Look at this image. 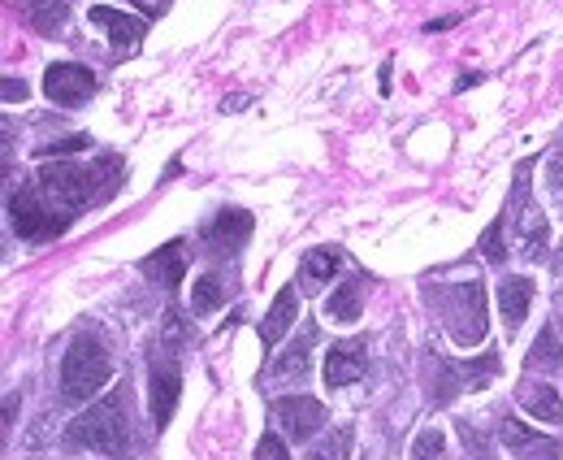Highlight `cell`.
I'll return each mask as SVG.
<instances>
[{
	"label": "cell",
	"mask_w": 563,
	"mask_h": 460,
	"mask_svg": "<svg viewBox=\"0 0 563 460\" xmlns=\"http://www.w3.org/2000/svg\"><path fill=\"white\" fill-rule=\"evenodd\" d=\"M122 174H126V161H122V157H100V161H91V165H83V161H61V157H57V161H43V165H39L35 187H39V196H43L57 213L74 217L78 209L109 200V196L122 187Z\"/></svg>",
	"instance_id": "obj_1"
},
{
	"label": "cell",
	"mask_w": 563,
	"mask_h": 460,
	"mask_svg": "<svg viewBox=\"0 0 563 460\" xmlns=\"http://www.w3.org/2000/svg\"><path fill=\"white\" fill-rule=\"evenodd\" d=\"M65 448L78 452H100L109 460L130 457V422H126V387L109 391L100 405H91L87 413H78L65 426Z\"/></svg>",
	"instance_id": "obj_2"
},
{
	"label": "cell",
	"mask_w": 563,
	"mask_h": 460,
	"mask_svg": "<svg viewBox=\"0 0 563 460\" xmlns=\"http://www.w3.org/2000/svg\"><path fill=\"white\" fill-rule=\"evenodd\" d=\"M109 378H113V361H109L104 344H100L96 335H78V339L65 348V357H61V396H65L70 405H83V400H91Z\"/></svg>",
	"instance_id": "obj_3"
},
{
	"label": "cell",
	"mask_w": 563,
	"mask_h": 460,
	"mask_svg": "<svg viewBox=\"0 0 563 460\" xmlns=\"http://www.w3.org/2000/svg\"><path fill=\"white\" fill-rule=\"evenodd\" d=\"M442 322H447V335L464 348L486 339V291L477 278L442 291Z\"/></svg>",
	"instance_id": "obj_4"
},
{
	"label": "cell",
	"mask_w": 563,
	"mask_h": 460,
	"mask_svg": "<svg viewBox=\"0 0 563 460\" xmlns=\"http://www.w3.org/2000/svg\"><path fill=\"white\" fill-rule=\"evenodd\" d=\"M9 217H13V231L22 239H57L70 226V217L57 213L39 196V187H9Z\"/></svg>",
	"instance_id": "obj_5"
},
{
	"label": "cell",
	"mask_w": 563,
	"mask_h": 460,
	"mask_svg": "<svg viewBox=\"0 0 563 460\" xmlns=\"http://www.w3.org/2000/svg\"><path fill=\"white\" fill-rule=\"evenodd\" d=\"M516 222H512V244H516V252L525 257V261H542V252H547V244H551V222H547V213H542V204H534L529 200V161L521 165V174H516Z\"/></svg>",
	"instance_id": "obj_6"
},
{
	"label": "cell",
	"mask_w": 563,
	"mask_h": 460,
	"mask_svg": "<svg viewBox=\"0 0 563 460\" xmlns=\"http://www.w3.org/2000/svg\"><path fill=\"white\" fill-rule=\"evenodd\" d=\"M43 91H48L52 104L78 109V104H87V100L96 96V74H91L87 65H78V61H61V65H48Z\"/></svg>",
	"instance_id": "obj_7"
},
{
	"label": "cell",
	"mask_w": 563,
	"mask_h": 460,
	"mask_svg": "<svg viewBox=\"0 0 563 460\" xmlns=\"http://www.w3.org/2000/svg\"><path fill=\"white\" fill-rule=\"evenodd\" d=\"M499 444L516 460H560L563 457L560 439H551V435H542V431H529V426L516 422V418H503V422H499Z\"/></svg>",
	"instance_id": "obj_8"
},
{
	"label": "cell",
	"mask_w": 563,
	"mask_h": 460,
	"mask_svg": "<svg viewBox=\"0 0 563 460\" xmlns=\"http://www.w3.org/2000/svg\"><path fill=\"white\" fill-rule=\"evenodd\" d=\"M274 418L282 422V431L290 435V439H312L321 426H325V405L321 400H312V396H282L278 405H274Z\"/></svg>",
	"instance_id": "obj_9"
},
{
	"label": "cell",
	"mask_w": 563,
	"mask_h": 460,
	"mask_svg": "<svg viewBox=\"0 0 563 460\" xmlns=\"http://www.w3.org/2000/svg\"><path fill=\"white\" fill-rule=\"evenodd\" d=\"M178 396H183L178 361H174V357H157V361H152V422H157V431L170 426V418H174V409H178Z\"/></svg>",
	"instance_id": "obj_10"
},
{
	"label": "cell",
	"mask_w": 563,
	"mask_h": 460,
	"mask_svg": "<svg viewBox=\"0 0 563 460\" xmlns=\"http://www.w3.org/2000/svg\"><path fill=\"white\" fill-rule=\"evenodd\" d=\"M252 226H257V222H252L248 209H222V213L204 226V244H209L213 252H235V248L248 244Z\"/></svg>",
	"instance_id": "obj_11"
},
{
	"label": "cell",
	"mask_w": 563,
	"mask_h": 460,
	"mask_svg": "<svg viewBox=\"0 0 563 460\" xmlns=\"http://www.w3.org/2000/svg\"><path fill=\"white\" fill-rule=\"evenodd\" d=\"M364 339H338L329 352H325V383L329 387H351L360 374H364Z\"/></svg>",
	"instance_id": "obj_12"
},
{
	"label": "cell",
	"mask_w": 563,
	"mask_h": 460,
	"mask_svg": "<svg viewBox=\"0 0 563 460\" xmlns=\"http://www.w3.org/2000/svg\"><path fill=\"white\" fill-rule=\"evenodd\" d=\"M91 22L109 35V43H113L117 52H130V48H139V39H143V22H139L135 13H126V9L96 4V9H91Z\"/></svg>",
	"instance_id": "obj_13"
},
{
	"label": "cell",
	"mask_w": 563,
	"mask_h": 460,
	"mask_svg": "<svg viewBox=\"0 0 563 460\" xmlns=\"http://www.w3.org/2000/svg\"><path fill=\"white\" fill-rule=\"evenodd\" d=\"M295 318H299V291H295V287H282L274 309H270L265 322H261V344H265V352H274L282 339H286V331L295 326Z\"/></svg>",
	"instance_id": "obj_14"
},
{
	"label": "cell",
	"mask_w": 563,
	"mask_h": 460,
	"mask_svg": "<svg viewBox=\"0 0 563 460\" xmlns=\"http://www.w3.org/2000/svg\"><path fill=\"white\" fill-rule=\"evenodd\" d=\"M17 9L39 35H61L70 22V0H17Z\"/></svg>",
	"instance_id": "obj_15"
},
{
	"label": "cell",
	"mask_w": 563,
	"mask_h": 460,
	"mask_svg": "<svg viewBox=\"0 0 563 460\" xmlns=\"http://www.w3.org/2000/svg\"><path fill=\"white\" fill-rule=\"evenodd\" d=\"M529 300H534V278H503L499 283V313H503L508 331H516L525 322Z\"/></svg>",
	"instance_id": "obj_16"
},
{
	"label": "cell",
	"mask_w": 563,
	"mask_h": 460,
	"mask_svg": "<svg viewBox=\"0 0 563 460\" xmlns=\"http://www.w3.org/2000/svg\"><path fill=\"white\" fill-rule=\"evenodd\" d=\"M521 405H525V413H529L534 422L563 426V400H560V391H555L551 383H534V387H525Z\"/></svg>",
	"instance_id": "obj_17"
},
{
	"label": "cell",
	"mask_w": 563,
	"mask_h": 460,
	"mask_svg": "<svg viewBox=\"0 0 563 460\" xmlns=\"http://www.w3.org/2000/svg\"><path fill=\"white\" fill-rule=\"evenodd\" d=\"M364 283L360 278H351V283H342V287H334L329 296H325V318L329 322H360V313H364Z\"/></svg>",
	"instance_id": "obj_18"
},
{
	"label": "cell",
	"mask_w": 563,
	"mask_h": 460,
	"mask_svg": "<svg viewBox=\"0 0 563 460\" xmlns=\"http://www.w3.org/2000/svg\"><path fill=\"white\" fill-rule=\"evenodd\" d=\"M148 274L161 283V287H178L183 283V274H187V257H183V239H174V244H165L161 252H152L148 261Z\"/></svg>",
	"instance_id": "obj_19"
},
{
	"label": "cell",
	"mask_w": 563,
	"mask_h": 460,
	"mask_svg": "<svg viewBox=\"0 0 563 460\" xmlns=\"http://www.w3.org/2000/svg\"><path fill=\"white\" fill-rule=\"evenodd\" d=\"M338 270H342V252H338V248H312V252L303 257V283H308V287H325Z\"/></svg>",
	"instance_id": "obj_20"
},
{
	"label": "cell",
	"mask_w": 563,
	"mask_h": 460,
	"mask_svg": "<svg viewBox=\"0 0 563 460\" xmlns=\"http://www.w3.org/2000/svg\"><path fill=\"white\" fill-rule=\"evenodd\" d=\"M308 352H312V335H303V339H295L286 352H282L278 361H274V370H270V378H303L308 374Z\"/></svg>",
	"instance_id": "obj_21"
},
{
	"label": "cell",
	"mask_w": 563,
	"mask_h": 460,
	"mask_svg": "<svg viewBox=\"0 0 563 460\" xmlns=\"http://www.w3.org/2000/svg\"><path fill=\"white\" fill-rule=\"evenodd\" d=\"M222 300H226L222 278L217 274H200L196 278V291H191V309L196 313H213V309H222Z\"/></svg>",
	"instance_id": "obj_22"
},
{
	"label": "cell",
	"mask_w": 563,
	"mask_h": 460,
	"mask_svg": "<svg viewBox=\"0 0 563 460\" xmlns=\"http://www.w3.org/2000/svg\"><path fill=\"white\" fill-rule=\"evenodd\" d=\"M308 460H351V426H338L329 439L308 448Z\"/></svg>",
	"instance_id": "obj_23"
},
{
	"label": "cell",
	"mask_w": 563,
	"mask_h": 460,
	"mask_svg": "<svg viewBox=\"0 0 563 460\" xmlns=\"http://www.w3.org/2000/svg\"><path fill=\"white\" fill-rule=\"evenodd\" d=\"M442 452H447V435L438 426L421 431V439L412 444V460H442Z\"/></svg>",
	"instance_id": "obj_24"
},
{
	"label": "cell",
	"mask_w": 563,
	"mask_h": 460,
	"mask_svg": "<svg viewBox=\"0 0 563 460\" xmlns=\"http://www.w3.org/2000/svg\"><path fill=\"white\" fill-rule=\"evenodd\" d=\"M529 365H563L560 335H555L551 326L542 331V339H538V348H534V357H529Z\"/></svg>",
	"instance_id": "obj_25"
},
{
	"label": "cell",
	"mask_w": 563,
	"mask_h": 460,
	"mask_svg": "<svg viewBox=\"0 0 563 460\" xmlns=\"http://www.w3.org/2000/svg\"><path fill=\"white\" fill-rule=\"evenodd\" d=\"M481 252H486L495 265H503V261H508V248H503V217H499V222L486 231V239H481Z\"/></svg>",
	"instance_id": "obj_26"
},
{
	"label": "cell",
	"mask_w": 563,
	"mask_h": 460,
	"mask_svg": "<svg viewBox=\"0 0 563 460\" xmlns=\"http://www.w3.org/2000/svg\"><path fill=\"white\" fill-rule=\"evenodd\" d=\"M257 460H290V452H286V444H282L278 435H265L257 444Z\"/></svg>",
	"instance_id": "obj_27"
},
{
	"label": "cell",
	"mask_w": 563,
	"mask_h": 460,
	"mask_svg": "<svg viewBox=\"0 0 563 460\" xmlns=\"http://www.w3.org/2000/svg\"><path fill=\"white\" fill-rule=\"evenodd\" d=\"M78 148H87V139H83V135H74V139H61V144H43L35 157H61V152H78Z\"/></svg>",
	"instance_id": "obj_28"
},
{
	"label": "cell",
	"mask_w": 563,
	"mask_h": 460,
	"mask_svg": "<svg viewBox=\"0 0 563 460\" xmlns=\"http://www.w3.org/2000/svg\"><path fill=\"white\" fill-rule=\"evenodd\" d=\"M547 183H551V191L563 200V148H555V157H551V165H547Z\"/></svg>",
	"instance_id": "obj_29"
},
{
	"label": "cell",
	"mask_w": 563,
	"mask_h": 460,
	"mask_svg": "<svg viewBox=\"0 0 563 460\" xmlns=\"http://www.w3.org/2000/svg\"><path fill=\"white\" fill-rule=\"evenodd\" d=\"M30 96V87L22 83V78H4V104H17V100H26Z\"/></svg>",
	"instance_id": "obj_30"
},
{
	"label": "cell",
	"mask_w": 563,
	"mask_h": 460,
	"mask_svg": "<svg viewBox=\"0 0 563 460\" xmlns=\"http://www.w3.org/2000/svg\"><path fill=\"white\" fill-rule=\"evenodd\" d=\"M13 418H17V391H13V396H4V435L13 431Z\"/></svg>",
	"instance_id": "obj_31"
},
{
	"label": "cell",
	"mask_w": 563,
	"mask_h": 460,
	"mask_svg": "<svg viewBox=\"0 0 563 460\" xmlns=\"http://www.w3.org/2000/svg\"><path fill=\"white\" fill-rule=\"evenodd\" d=\"M460 17H438V22H429V30H451Z\"/></svg>",
	"instance_id": "obj_32"
},
{
	"label": "cell",
	"mask_w": 563,
	"mask_h": 460,
	"mask_svg": "<svg viewBox=\"0 0 563 460\" xmlns=\"http://www.w3.org/2000/svg\"><path fill=\"white\" fill-rule=\"evenodd\" d=\"M560 265H563V248H560Z\"/></svg>",
	"instance_id": "obj_33"
}]
</instances>
